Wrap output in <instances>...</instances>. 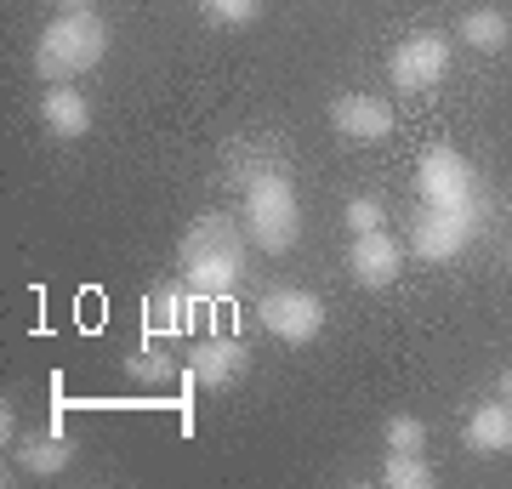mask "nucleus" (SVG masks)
<instances>
[{"label":"nucleus","mask_w":512,"mask_h":489,"mask_svg":"<svg viewBox=\"0 0 512 489\" xmlns=\"http://www.w3.org/2000/svg\"><path fill=\"white\" fill-rule=\"evenodd\" d=\"M177 279L194 285L205 302H222L245 279V228L222 211H205L200 222H188L183 245H177Z\"/></svg>","instance_id":"1"},{"label":"nucleus","mask_w":512,"mask_h":489,"mask_svg":"<svg viewBox=\"0 0 512 489\" xmlns=\"http://www.w3.org/2000/svg\"><path fill=\"white\" fill-rule=\"evenodd\" d=\"M109 23L97 6H74V12H57L35 40V74L46 86H74L80 74H92L103 57H109Z\"/></svg>","instance_id":"2"},{"label":"nucleus","mask_w":512,"mask_h":489,"mask_svg":"<svg viewBox=\"0 0 512 489\" xmlns=\"http://www.w3.org/2000/svg\"><path fill=\"white\" fill-rule=\"evenodd\" d=\"M245 239L268 256H285L302 239V200L285 165H268L245 182Z\"/></svg>","instance_id":"3"},{"label":"nucleus","mask_w":512,"mask_h":489,"mask_svg":"<svg viewBox=\"0 0 512 489\" xmlns=\"http://www.w3.org/2000/svg\"><path fill=\"white\" fill-rule=\"evenodd\" d=\"M478 222H484L478 200L473 205H421L416 222H410V251L421 262H456L478 239Z\"/></svg>","instance_id":"4"},{"label":"nucleus","mask_w":512,"mask_h":489,"mask_svg":"<svg viewBox=\"0 0 512 489\" xmlns=\"http://www.w3.org/2000/svg\"><path fill=\"white\" fill-rule=\"evenodd\" d=\"M450 40L433 35V29H421V35H404L399 46H393V57H387V80H393V91H404V97H421V91H433L450 74Z\"/></svg>","instance_id":"5"},{"label":"nucleus","mask_w":512,"mask_h":489,"mask_svg":"<svg viewBox=\"0 0 512 489\" xmlns=\"http://www.w3.org/2000/svg\"><path fill=\"white\" fill-rule=\"evenodd\" d=\"M256 319H262L268 336L302 347V342H313V336L325 330V302H319L313 290H302V285H274L262 302H256Z\"/></svg>","instance_id":"6"},{"label":"nucleus","mask_w":512,"mask_h":489,"mask_svg":"<svg viewBox=\"0 0 512 489\" xmlns=\"http://www.w3.org/2000/svg\"><path fill=\"white\" fill-rule=\"evenodd\" d=\"M473 188H478V177L461 148L433 143L416 160V200L421 205H473Z\"/></svg>","instance_id":"7"},{"label":"nucleus","mask_w":512,"mask_h":489,"mask_svg":"<svg viewBox=\"0 0 512 489\" xmlns=\"http://www.w3.org/2000/svg\"><path fill=\"white\" fill-rule=\"evenodd\" d=\"M245 370H251V347L239 336H200L194 353L183 359V381L205 387V393H222V387L245 381Z\"/></svg>","instance_id":"8"},{"label":"nucleus","mask_w":512,"mask_h":489,"mask_svg":"<svg viewBox=\"0 0 512 489\" xmlns=\"http://www.w3.org/2000/svg\"><path fill=\"white\" fill-rule=\"evenodd\" d=\"M330 126L342 143H387L393 137V109H387L376 91H342L336 103H330Z\"/></svg>","instance_id":"9"},{"label":"nucleus","mask_w":512,"mask_h":489,"mask_svg":"<svg viewBox=\"0 0 512 489\" xmlns=\"http://www.w3.org/2000/svg\"><path fill=\"white\" fill-rule=\"evenodd\" d=\"M348 273H353L365 290H387V285L404 273V245L387 234V228H376V234H353V245H348Z\"/></svg>","instance_id":"10"},{"label":"nucleus","mask_w":512,"mask_h":489,"mask_svg":"<svg viewBox=\"0 0 512 489\" xmlns=\"http://www.w3.org/2000/svg\"><path fill=\"white\" fill-rule=\"evenodd\" d=\"M200 302H205V296L194 285H183V279L148 290V302H143V336H160V342L188 336V330H194V308H200Z\"/></svg>","instance_id":"11"},{"label":"nucleus","mask_w":512,"mask_h":489,"mask_svg":"<svg viewBox=\"0 0 512 489\" xmlns=\"http://www.w3.org/2000/svg\"><path fill=\"white\" fill-rule=\"evenodd\" d=\"M40 126L52 131L57 143H74V137H86V131H92V103H86V91H74V86H46V91H40Z\"/></svg>","instance_id":"12"},{"label":"nucleus","mask_w":512,"mask_h":489,"mask_svg":"<svg viewBox=\"0 0 512 489\" xmlns=\"http://www.w3.org/2000/svg\"><path fill=\"white\" fill-rule=\"evenodd\" d=\"M461 438H467L473 455H507L512 450V404L507 399H484L473 416H467Z\"/></svg>","instance_id":"13"},{"label":"nucleus","mask_w":512,"mask_h":489,"mask_svg":"<svg viewBox=\"0 0 512 489\" xmlns=\"http://www.w3.org/2000/svg\"><path fill=\"white\" fill-rule=\"evenodd\" d=\"M461 46H473V52H501L512 40V18L501 12V6H473L467 18H461Z\"/></svg>","instance_id":"14"},{"label":"nucleus","mask_w":512,"mask_h":489,"mask_svg":"<svg viewBox=\"0 0 512 489\" xmlns=\"http://www.w3.org/2000/svg\"><path fill=\"white\" fill-rule=\"evenodd\" d=\"M126 370H131V381H143V387H171V381L183 376V364L160 347V336H148V342L126 359Z\"/></svg>","instance_id":"15"},{"label":"nucleus","mask_w":512,"mask_h":489,"mask_svg":"<svg viewBox=\"0 0 512 489\" xmlns=\"http://www.w3.org/2000/svg\"><path fill=\"white\" fill-rule=\"evenodd\" d=\"M18 461H23L29 472H35V478H52V472H63V467L74 461V444H69V438H63V433L52 427L46 438H29Z\"/></svg>","instance_id":"16"},{"label":"nucleus","mask_w":512,"mask_h":489,"mask_svg":"<svg viewBox=\"0 0 512 489\" xmlns=\"http://www.w3.org/2000/svg\"><path fill=\"white\" fill-rule=\"evenodd\" d=\"M382 484L387 489H433V461L427 455H387Z\"/></svg>","instance_id":"17"},{"label":"nucleus","mask_w":512,"mask_h":489,"mask_svg":"<svg viewBox=\"0 0 512 489\" xmlns=\"http://www.w3.org/2000/svg\"><path fill=\"white\" fill-rule=\"evenodd\" d=\"M382 444H387V455H427V421L421 416H387Z\"/></svg>","instance_id":"18"},{"label":"nucleus","mask_w":512,"mask_h":489,"mask_svg":"<svg viewBox=\"0 0 512 489\" xmlns=\"http://www.w3.org/2000/svg\"><path fill=\"white\" fill-rule=\"evenodd\" d=\"M342 222H348L353 234H376V228L387 222V205L376 200V194H353L348 211H342Z\"/></svg>","instance_id":"19"},{"label":"nucleus","mask_w":512,"mask_h":489,"mask_svg":"<svg viewBox=\"0 0 512 489\" xmlns=\"http://www.w3.org/2000/svg\"><path fill=\"white\" fill-rule=\"evenodd\" d=\"M200 12L211 23H222V29H239V23H256L262 0H200Z\"/></svg>","instance_id":"20"},{"label":"nucleus","mask_w":512,"mask_h":489,"mask_svg":"<svg viewBox=\"0 0 512 489\" xmlns=\"http://www.w3.org/2000/svg\"><path fill=\"white\" fill-rule=\"evenodd\" d=\"M495 399H507V404H512V364L501 370V376H495Z\"/></svg>","instance_id":"21"},{"label":"nucleus","mask_w":512,"mask_h":489,"mask_svg":"<svg viewBox=\"0 0 512 489\" xmlns=\"http://www.w3.org/2000/svg\"><path fill=\"white\" fill-rule=\"evenodd\" d=\"M57 6H63V12H74V6H92V0H57Z\"/></svg>","instance_id":"22"}]
</instances>
